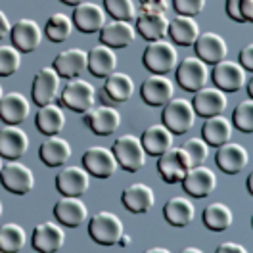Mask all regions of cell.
<instances>
[{"label":"cell","instance_id":"6da1fadb","mask_svg":"<svg viewBox=\"0 0 253 253\" xmlns=\"http://www.w3.org/2000/svg\"><path fill=\"white\" fill-rule=\"evenodd\" d=\"M142 63L152 75H169L178 63L176 48L163 39L154 41L144 50Z\"/></svg>","mask_w":253,"mask_h":253},{"label":"cell","instance_id":"7a4b0ae2","mask_svg":"<svg viewBox=\"0 0 253 253\" xmlns=\"http://www.w3.org/2000/svg\"><path fill=\"white\" fill-rule=\"evenodd\" d=\"M111 152L115 156L117 165L126 171V173H136L140 171L146 163V152H144L140 138L134 136V134H123L119 136L113 146H111Z\"/></svg>","mask_w":253,"mask_h":253},{"label":"cell","instance_id":"3957f363","mask_svg":"<svg viewBox=\"0 0 253 253\" xmlns=\"http://www.w3.org/2000/svg\"><path fill=\"white\" fill-rule=\"evenodd\" d=\"M196 123V113L188 100L171 98L161 111V125H165L173 134H186Z\"/></svg>","mask_w":253,"mask_h":253},{"label":"cell","instance_id":"277c9868","mask_svg":"<svg viewBox=\"0 0 253 253\" xmlns=\"http://www.w3.org/2000/svg\"><path fill=\"white\" fill-rule=\"evenodd\" d=\"M88 234L100 246H115L119 244V240L123 238V222L117 215H113L110 211H100L90 217L88 221Z\"/></svg>","mask_w":253,"mask_h":253},{"label":"cell","instance_id":"5b68a950","mask_svg":"<svg viewBox=\"0 0 253 253\" xmlns=\"http://www.w3.org/2000/svg\"><path fill=\"white\" fill-rule=\"evenodd\" d=\"M174 75H176V83L180 84V88L194 94L196 90L206 86L209 79V67L198 56H188L174 67Z\"/></svg>","mask_w":253,"mask_h":253},{"label":"cell","instance_id":"8992f818","mask_svg":"<svg viewBox=\"0 0 253 253\" xmlns=\"http://www.w3.org/2000/svg\"><path fill=\"white\" fill-rule=\"evenodd\" d=\"M0 184L10 194L25 196V194H29L35 188V174H33V171L27 165H23L17 159H14L8 165H2V169H0Z\"/></svg>","mask_w":253,"mask_h":253},{"label":"cell","instance_id":"52a82bcc","mask_svg":"<svg viewBox=\"0 0 253 253\" xmlns=\"http://www.w3.org/2000/svg\"><path fill=\"white\" fill-rule=\"evenodd\" d=\"M60 100H62L63 108L75 111V113H84L94 106V86L84 79H69Z\"/></svg>","mask_w":253,"mask_h":253},{"label":"cell","instance_id":"ba28073f","mask_svg":"<svg viewBox=\"0 0 253 253\" xmlns=\"http://www.w3.org/2000/svg\"><path fill=\"white\" fill-rule=\"evenodd\" d=\"M56 190L62 194V196H67V198H81L88 192V186H90V176L86 173L84 167H75V165H69L65 167L63 165L62 169L58 171L56 178Z\"/></svg>","mask_w":253,"mask_h":253},{"label":"cell","instance_id":"9c48e42d","mask_svg":"<svg viewBox=\"0 0 253 253\" xmlns=\"http://www.w3.org/2000/svg\"><path fill=\"white\" fill-rule=\"evenodd\" d=\"M211 79L215 83V86L222 92H238L244 88L248 73L238 62H230L224 58L222 62L213 65Z\"/></svg>","mask_w":253,"mask_h":253},{"label":"cell","instance_id":"30bf717a","mask_svg":"<svg viewBox=\"0 0 253 253\" xmlns=\"http://www.w3.org/2000/svg\"><path fill=\"white\" fill-rule=\"evenodd\" d=\"M188 169L190 161L182 148H173L171 146L167 152L158 156V173L167 184L180 182L184 178V174L188 173Z\"/></svg>","mask_w":253,"mask_h":253},{"label":"cell","instance_id":"8fae6325","mask_svg":"<svg viewBox=\"0 0 253 253\" xmlns=\"http://www.w3.org/2000/svg\"><path fill=\"white\" fill-rule=\"evenodd\" d=\"M83 167L96 178H110L119 169L113 152L104 146H90L83 154Z\"/></svg>","mask_w":253,"mask_h":253},{"label":"cell","instance_id":"7c38bea8","mask_svg":"<svg viewBox=\"0 0 253 253\" xmlns=\"http://www.w3.org/2000/svg\"><path fill=\"white\" fill-rule=\"evenodd\" d=\"M10 41L12 46L23 52V54H31L41 46L42 41V29L35 19H19L10 27Z\"/></svg>","mask_w":253,"mask_h":253},{"label":"cell","instance_id":"4fadbf2b","mask_svg":"<svg viewBox=\"0 0 253 253\" xmlns=\"http://www.w3.org/2000/svg\"><path fill=\"white\" fill-rule=\"evenodd\" d=\"M190 104H192L196 115L207 119L213 115H221L222 111L226 110L228 98H226V92L219 90L217 86H204L194 92V98Z\"/></svg>","mask_w":253,"mask_h":253},{"label":"cell","instance_id":"5bb4252c","mask_svg":"<svg viewBox=\"0 0 253 253\" xmlns=\"http://www.w3.org/2000/svg\"><path fill=\"white\" fill-rule=\"evenodd\" d=\"M84 125L96 136H111L121 126V113L111 106H92L88 111H84Z\"/></svg>","mask_w":253,"mask_h":253},{"label":"cell","instance_id":"9a60e30c","mask_svg":"<svg viewBox=\"0 0 253 253\" xmlns=\"http://www.w3.org/2000/svg\"><path fill=\"white\" fill-rule=\"evenodd\" d=\"M60 79L62 77L56 73L54 67H42V69L37 71V75L33 79L31 96H33V102L39 108L41 106H46V104H52L58 98Z\"/></svg>","mask_w":253,"mask_h":253},{"label":"cell","instance_id":"2e32d148","mask_svg":"<svg viewBox=\"0 0 253 253\" xmlns=\"http://www.w3.org/2000/svg\"><path fill=\"white\" fill-rule=\"evenodd\" d=\"M106 10L100 6V4H94V2H81L75 6L73 10V27L77 31L84 33V35H92V33H98L104 23H106Z\"/></svg>","mask_w":253,"mask_h":253},{"label":"cell","instance_id":"e0dca14e","mask_svg":"<svg viewBox=\"0 0 253 253\" xmlns=\"http://www.w3.org/2000/svg\"><path fill=\"white\" fill-rule=\"evenodd\" d=\"M192 46L196 48V56L207 65H215V63L222 62L228 56L226 41L222 39L221 35H217L213 31L200 33Z\"/></svg>","mask_w":253,"mask_h":253},{"label":"cell","instance_id":"ac0fdd59","mask_svg":"<svg viewBox=\"0 0 253 253\" xmlns=\"http://www.w3.org/2000/svg\"><path fill=\"white\" fill-rule=\"evenodd\" d=\"M65 244V232L56 222H41L33 228L31 246L41 253H56L60 252Z\"/></svg>","mask_w":253,"mask_h":253},{"label":"cell","instance_id":"d6986e66","mask_svg":"<svg viewBox=\"0 0 253 253\" xmlns=\"http://www.w3.org/2000/svg\"><path fill=\"white\" fill-rule=\"evenodd\" d=\"M184 192L192 198H207L211 196V192L217 186V176L211 169H207L204 165H196L190 167L188 173L184 174V178L180 180Z\"/></svg>","mask_w":253,"mask_h":253},{"label":"cell","instance_id":"ffe728a7","mask_svg":"<svg viewBox=\"0 0 253 253\" xmlns=\"http://www.w3.org/2000/svg\"><path fill=\"white\" fill-rule=\"evenodd\" d=\"M215 163L226 174H238L242 169H246V165L250 163V154L248 150L236 142H224L217 148L215 154Z\"/></svg>","mask_w":253,"mask_h":253},{"label":"cell","instance_id":"44dd1931","mask_svg":"<svg viewBox=\"0 0 253 253\" xmlns=\"http://www.w3.org/2000/svg\"><path fill=\"white\" fill-rule=\"evenodd\" d=\"M29 150V136L17 125H6L0 128V158L10 161L23 158Z\"/></svg>","mask_w":253,"mask_h":253},{"label":"cell","instance_id":"7402d4cb","mask_svg":"<svg viewBox=\"0 0 253 253\" xmlns=\"http://www.w3.org/2000/svg\"><path fill=\"white\" fill-rule=\"evenodd\" d=\"M174 94V86L169 77L165 75H152L142 83L140 86V96L142 100L152 106V108H161L165 106Z\"/></svg>","mask_w":253,"mask_h":253},{"label":"cell","instance_id":"603a6c76","mask_svg":"<svg viewBox=\"0 0 253 253\" xmlns=\"http://www.w3.org/2000/svg\"><path fill=\"white\" fill-rule=\"evenodd\" d=\"M100 42L110 48H126L130 46L136 39V29L130 25V21H117L113 19L110 23H104V27L98 31Z\"/></svg>","mask_w":253,"mask_h":253},{"label":"cell","instance_id":"cb8c5ba5","mask_svg":"<svg viewBox=\"0 0 253 253\" xmlns=\"http://www.w3.org/2000/svg\"><path fill=\"white\" fill-rule=\"evenodd\" d=\"M54 217L60 224L67 226V228H77L88 219V209L84 206V202H81L79 198L63 196L54 206Z\"/></svg>","mask_w":253,"mask_h":253},{"label":"cell","instance_id":"d4e9b609","mask_svg":"<svg viewBox=\"0 0 253 253\" xmlns=\"http://www.w3.org/2000/svg\"><path fill=\"white\" fill-rule=\"evenodd\" d=\"M52 67L63 79H77L79 75L86 71V52L81 48L63 50L54 58Z\"/></svg>","mask_w":253,"mask_h":253},{"label":"cell","instance_id":"484cf974","mask_svg":"<svg viewBox=\"0 0 253 253\" xmlns=\"http://www.w3.org/2000/svg\"><path fill=\"white\" fill-rule=\"evenodd\" d=\"M31 104L21 92H8L0 98V119L6 125H19L29 117Z\"/></svg>","mask_w":253,"mask_h":253},{"label":"cell","instance_id":"4316f807","mask_svg":"<svg viewBox=\"0 0 253 253\" xmlns=\"http://www.w3.org/2000/svg\"><path fill=\"white\" fill-rule=\"evenodd\" d=\"M136 31L140 33V37L154 42V41H161L167 29H169V19L161 10H146L142 14L136 16Z\"/></svg>","mask_w":253,"mask_h":253},{"label":"cell","instance_id":"83f0119b","mask_svg":"<svg viewBox=\"0 0 253 253\" xmlns=\"http://www.w3.org/2000/svg\"><path fill=\"white\" fill-rule=\"evenodd\" d=\"M71 158V146L65 138L56 136H46L42 144L39 146V159L46 165V167H63Z\"/></svg>","mask_w":253,"mask_h":253},{"label":"cell","instance_id":"f1b7e54d","mask_svg":"<svg viewBox=\"0 0 253 253\" xmlns=\"http://www.w3.org/2000/svg\"><path fill=\"white\" fill-rule=\"evenodd\" d=\"M121 204L130 211V213H148L154 204H156V196L154 190L144 182H134L130 186H126L121 194Z\"/></svg>","mask_w":253,"mask_h":253},{"label":"cell","instance_id":"f546056e","mask_svg":"<svg viewBox=\"0 0 253 253\" xmlns=\"http://www.w3.org/2000/svg\"><path fill=\"white\" fill-rule=\"evenodd\" d=\"M140 144H142L146 156L158 158L173 146V132L165 125H150L148 128H144Z\"/></svg>","mask_w":253,"mask_h":253},{"label":"cell","instance_id":"4dcf8cb0","mask_svg":"<svg viewBox=\"0 0 253 253\" xmlns=\"http://www.w3.org/2000/svg\"><path fill=\"white\" fill-rule=\"evenodd\" d=\"M35 126L41 134L44 136H56L60 134L65 126V115L63 110L58 104H46V106H41L37 115H35Z\"/></svg>","mask_w":253,"mask_h":253},{"label":"cell","instance_id":"1f68e13d","mask_svg":"<svg viewBox=\"0 0 253 253\" xmlns=\"http://www.w3.org/2000/svg\"><path fill=\"white\" fill-rule=\"evenodd\" d=\"M117 56L110 46H94L86 52V69L92 73V77L106 79L110 73L115 71Z\"/></svg>","mask_w":253,"mask_h":253},{"label":"cell","instance_id":"d6a6232c","mask_svg":"<svg viewBox=\"0 0 253 253\" xmlns=\"http://www.w3.org/2000/svg\"><path fill=\"white\" fill-rule=\"evenodd\" d=\"M163 217H165V221L169 222L171 226L182 228V226H188L190 222L194 221L196 207L186 198L174 196V198L165 202V206H163Z\"/></svg>","mask_w":253,"mask_h":253},{"label":"cell","instance_id":"836d02e7","mask_svg":"<svg viewBox=\"0 0 253 253\" xmlns=\"http://www.w3.org/2000/svg\"><path fill=\"white\" fill-rule=\"evenodd\" d=\"M202 138L206 140L207 146L219 148L232 138V123L222 115L207 117L204 126H202Z\"/></svg>","mask_w":253,"mask_h":253},{"label":"cell","instance_id":"e575fe53","mask_svg":"<svg viewBox=\"0 0 253 253\" xmlns=\"http://www.w3.org/2000/svg\"><path fill=\"white\" fill-rule=\"evenodd\" d=\"M167 35L171 37L174 44L178 46H192L200 35V25L194 17L188 16H176L169 21V29Z\"/></svg>","mask_w":253,"mask_h":253},{"label":"cell","instance_id":"d590c367","mask_svg":"<svg viewBox=\"0 0 253 253\" xmlns=\"http://www.w3.org/2000/svg\"><path fill=\"white\" fill-rule=\"evenodd\" d=\"M104 92L111 102L123 104V102H128L130 96L134 94V83L130 79V75L113 71L104 79Z\"/></svg>","mask_w":253,"mask_h":253},{"label":"cell","instance_id":"8d00e7d4","mask_svg":"<svg viewBox=\"0 0 253 253\" xmlns=\"http://www.w3.org/2000/svg\"><path fill=\"white\" fill-rule=\"evenodd\" d=\"M202 219H204V224H206L209 230L222 232V230H228L232 226L234 215H232V209L226 206V204L213 202V204L206 206L204 213H202Z\"/></svg>","mask_w":253,"mask_h":253},{"label":"cell","instance_id":"74e56055","mask_svg":"<svg viewBox=\"0 0 253 253\" xmlns=\"http://www.w3.org/2000/svg\"><path fill=\"white\" fill-rule=\"evenodd\" d=\"M27 246V234L16 222H6L0 226V252L17 253Z\"/></svg>","mask_w":253,"mask_h":253},{"label":"cell","instance_id":"f35d334b","mask_svg":"<svg viewBox=\"0 0 253 253\" xmlns=\"http://www.w3.org/2000/svg\"><path fill=\"white\" fill-rule=\"evenodd\" d=\"M73 33V19L65 14H52L44 25V35L52 42H65Z\"/></svg>","mask_w":253,"mask_h":253},{"label":"cell","instance_id":"ab89813d","mask_svg":"<svg viewBox=\"0 0 253 253\" xmlns=\"http://www.w3.org/2000/svg\"><path fill=\"white\" fill-rule=\"evenodd\" d=\"M104 10L117 21H132L138 16V10L132 0H104Z\"/></svg>","mask_w":253,"mask_h":253},{"label":"cell","instance_id":"60d3db41","mask_svg":"<svg viewBox=\"0 0 253 253\" xmlns=\"http://www.w3.org/2000/svg\"><path fill=\"white\" fill-rule=\"evenodd\" d=\"M21 65V52L12 44L0 46V77H12Z\"/></svg>","mask_w":253,"mask_h":253},{"label":"cell","instance_id":"b9f144b4","mask_svg":"<svg viewBox=\"0 0 253 253\" xmlns=\"http://www.w3.org/2000/svg\"><path fill=\"white\" fill-rule=\"evenodd\" d=\"M232 125L236 126L240 132H246V134H252L253 132V102L252 98L246 100V102H240L234 113H232Z\"/></svg>","mask_w":253,"mask_h":253},{"label":"cell","instance_id":"7bdbcfd3","mask_svg":"<svg viewBox=\"0 0 253 253\" xmlns=\"http://www.w3.org/2000/svg\"><path fill=\"white\" fill-rule=\"evenodd\" d=\"M224 10L226 16L238 23L253 21V0H226Z\"/></svg>","mask_w":253,"mask_h":253},{"label":"cell","instance_id":"ee69618b","mask_svg":"<svg viewBox=\"0 0 253 253\" xmlns=\"http://www.w3.org/2000/svg\"><path fill=\"white\" fill-rule=\"evenodd\" d=\"M186 154V158L190 161V167H196V165H204V161L207 159L209 154V146L206 144L204 138H190L186 142L180 146Z\"/></svg>","mask_w":253,"mask_h":253},{"label":"cell","instance_id":"f6af8a7d","mask_svg":"<svg viewBox=\"0 0 253 253\" xmlns=\"http://www.w3.org/2000/svg\"><path fill=\"white\" fill-rule=\"evenodd\" d=\"M173 8L178 16H200L206 8V0H173Z\"/></svg>","mask_w":253,"mask_h":253},{"label":"cell","instance_id":"bcb514c9","mask_svg":"<svg viewBox=\"0 0 253 253\" xmlns=\"http://www.w3.org/2000/svg\"><path fill=\"white\" fill-rule=\"evenodd\" d=\"M238 63L246 69V71H253V44H246V46L240 50L238 54Z\"/></svg>","mask_w":253,"mask_h":253},{"label":"cell","instance_id":"7dc6e473","mask_svg":"<svg viewBox=\"0 0 253 253\" xmlns=\"http://www.w3.org/2000/svg\"><path fill=\"white\" fill-rule=\"evenodd\" d=\"M217 253H246V248L234 242H224L217 248Z\"/></svg>","mask_w":253,"mask_h":253},{"label":"cell","instance_id":"c3c4849f","mask_svg":"<svg viewBox=\"0 0 253 253\" xmlns=\"http://www.w3.org/2000/svg\"><path fill=\"white\" fill-rule=\"evenodd\" d=\"M10 21H8V16L0 10V39H4V37H8L10 35Z\"/></svg>","mask_w":253,"mask_h":253},{"label":"cell","instance_id":"681fc988","mask_svg":"<svg viewBox=\"0 0 253 253\" xmlns=\"http://www.w3.org/2000/svg\"><path fill=\"white\" fill-rule=\"evenodd\" d=\"M244 86H246V90H248V96H250V98H253V77H248Z\"/></svg>","mask_w":253,"mask_h":253},{"label":"cell","instance_id":"f907efd6","mask_svg":"<svg viewBox=\"0 0 253 253\" xmlns=\"http://www.w3.org/2000/svg\"><path fill=\"white\" fill-rule=\"evenodd\" d=\"M62 4H65V6H71V8H75L77 4H81V2H84V0H60Z\"/></svg>","mask_w":253,"mask_h":253},{"label":"cell","instance_id":"816d5d0a","mask_svg":"<svg viewBox=\"0 0 253 253\" xmlns=\"http://www.w3.org/2000/svg\"><path fill=\"white\" fill-rule=\"evenodd\" d=\"M253 174H248V180H246V186H248V192H250V194H252L253 192Z\"/></svg>","mask_w":253,"mask_h":253},{"label":"cell","instance_id":"f5cc1de1","mask_svg":"<svg viewBox=\"0 0 253 253\" xmlns=\"http://www.w3.org/2000/svg\"><path fill=\"white\" fill-rule=\"evenodd\" d=\"M169 250H165V248H156V250H148V253H167Z\"/></svg>","mask_w":253,"mask_h":253},{"label":"cell","instance_id":"db71d44e","mask_svg":"<svg viewBox=\"0 0 253 253\" xmlns=\"http://www.w3.org/2000/svg\"><path fill=\"white\" fill-rule=\"evenodd\" d=\"M182 253H200V250H196V248H190V250H184Z\"/></svg>","mask_w":253,"mask_h":253},{"label":"cell","instance_id":"11a10c76","mask_svg":"<svg viewBox=\"0 0 253 253\" xmlns=\"http://www.w3.org/2000/svg\"><path fill=\"white\" fill-rule=\"evenodd\" d=\"M2 96H4V90H2V86H0V98H2Z\"/></svg>","mask_w":253,"mask_h":253},{"label":"cell","instance_id":"9f6ffc18","mask_svg":"<svg viewBox=\"0 0 253 253\" xmlns=\"http://www.w3.org/2000/svg\"><path fill=\"white\" fill-rule=\"evenodd\" d=\"M0 217H2V202H0Z\"/></svg>","mask_w":253,"mask_h":253},{"label":"cell","instance_id":"6f0895ef","mask_svg":"<svg viewBox=\"0 0 253 253\" xmlns=\"http://www.w3.org/2000/svg\"><path fill=\"white\" fill-rule=\"evenodd\" d=\"M0 169H2V158H0Z\"/></svg>","mask_w":253,"mask_h":253}]
</instances>
